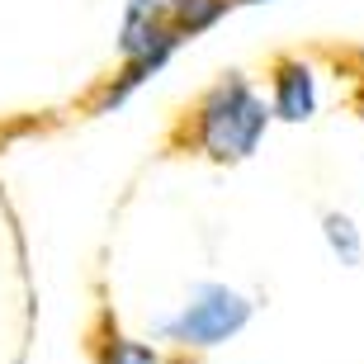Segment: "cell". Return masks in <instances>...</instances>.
<instances>
[{
	"instance_id": "ba28073f",
	"label": "cell",
	"mask_w": 364,
	"mask_h": 364,
	"mask_svg": "<svg viewBox=\"0 0 364 364\" xmlns=\"http://www.w3.org/2000/svg\"><path fill=\"white\" fill-rule=\"evenodd\" d=\"M232 5H265V0H232Z\"/></svg>"
},
{
	"instance_id": "7a4b0ae2",
	"label": "cell",
	"mask_w": 364,
	"mask_h": 364,
	"mask_svg": "<svg viewBox=\"0 0 364 364\" xmlns=\"http://www.w3.org/2000/svg\"><path fill=\"white\" fill-rule=\"evenodd\" d=\"M246 322H251V298L246 294H237L228 284H194L189 303L171 322L156 326V336L171 341V346H185V350H213L223 341L242 336Z\"/></svg>"
},
{
	"instance_id": "277c9868",
	"label": "cell",
	"mask_w": 364,
	"mask_h": 364,
	"mask_svg": "<svg viewBox=\"0 0 364 364\" xmlns=\"http://www.w3.org/2000/svg\"><path fill=\"white\" fill-rule=\"evenodd\" d=\"M317 109V76L303 57H279L270 76V114L284 123H308Z\"/></svg>"
},
{
	"instance_id": "52a82bcc",
	"label": "cell",
	"mask_w": 364,
	"mask_h": 364,
	"mask_svg": "<svg viewBox=\"0 0 364 364\" xmlns=\"http://www.w3.org/2000/svg\"><path fill=\"white\" fill-rule=\"evenodd\" d=\"M105 364H166V360L151 350V346H142V341L109 336V346H105Z\"/></svg>"
},
{
	"instance_id": "3957f363",
	"label": "cell",
	"mask_w": 364,
	"mask_h": 364,
	"mask_svg": "<svg viewBox=\"0 0 364 364\" xmlns=\"http://www.w3.org/2000/svg\"><path fill=\"white\" fill-rule=\"evenodd\" d=\"M123 57H171L180 48V33L171 28V0H128L119 33Z\"/></svg>"
},
{
	"instance_id": "6da1fadb",
	"label": "cell",
	"mask_w": 364,
	"mask_h": 364,
	"mask_svg": "<svg viewBox=\"0 0 364 364\" xmlns=\"http://www.w3.org/2000/svg\"><path fill=\"white\" fill-rule=\"evenodd\" d=\"M270 119L274 114L256 95V85L246 76H237V71H228L194 109V142L213 161H246L260 147Z\"/></svg>"
},
{
	"instance_id": "5b68a950",
	"label": "cell",
	"mask_w": 364,
	"mask_h": 364,
	"mask_svg": "<svg viewBox=\"0 0 364 364\" xmlns=\"http://www.w3.org/2000/svg\"><path fill=\"white\" fill-rule=\"evenodd\" d=\"M232 0H171V28L180 33V43L203 33L208 24H218L223 14H228Z\"/></svg>"
},
{
	"instance_id": "8992f818",
	"label": "cell",
	"mask_w": 364,
	"mask_h": 364,
	"mask_svg": "<svg viewBox=\"0 0 364 364\" xmlns=\"http://www.w3.org/2000/svg\"><path fill=\"white\" fill-rule=\"evenodd\" d=\"M322 237H326V246H331V256H336L341 265H350V270H355V265L364 260L360 228H355L346 213H336V208H331V213H322Z\"/></svg>"
}]
</instances>
